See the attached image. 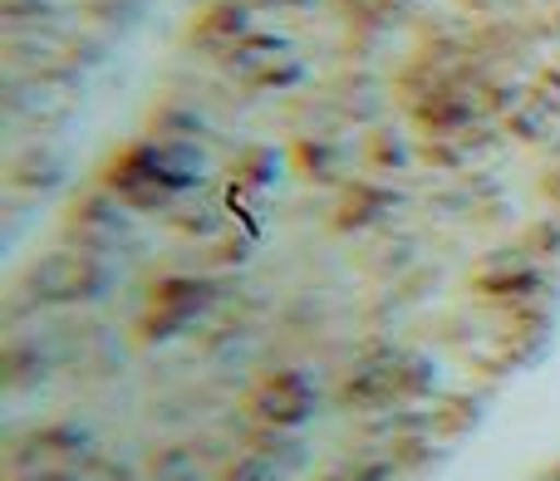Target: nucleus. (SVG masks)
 <instances>
[{"label":"nucleus","mask_w":560,"mask_h":481,"mask_svg":"<svg viewBox=\"0 0 560 481\" xmlns=\"http://www.w3.org/2000/svg\"><path fill=\"white\" fill-rule=\"evenodd\" d=\"M49 197L10 481H418L560 305V0H187Z\"/></svg>","instance_id":"obj_1"},{"label":"nucleus","mask_w":560,"mask_h":481,"mask_svg":"<svg viewBox=\"0 0 560 481\" xmlns=\"http://www.w3.org/2000/svg\"><path fill=\"white\" fill-rule=\"evenodd\" d=\"M5 5V226L35 216V197L55 192L69 118L104 74L108 55L133 35L153 0H0Z\"/></svg>","instance_id":"obj_2"}]
</instances>
